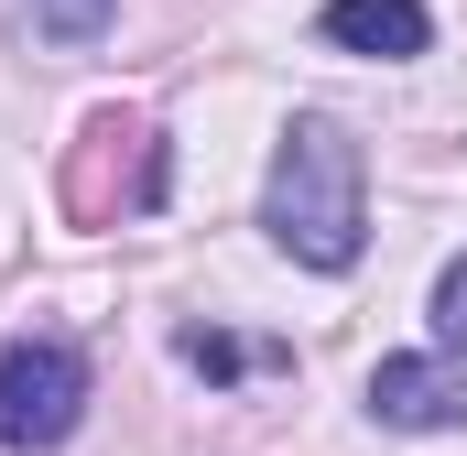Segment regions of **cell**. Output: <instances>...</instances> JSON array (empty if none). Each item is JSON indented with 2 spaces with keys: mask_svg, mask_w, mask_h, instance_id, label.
<instances>
[{
  "mask_svg": "<svg viewBox=\"0 0 467 456\" xmlns=\"http://www.w3.org/2000/svg\"><path fill=\"white\" fill-rule=\"evenodd\" d=\"M261 228L305 261V272H348L369 239V163L337 119H283L272 141V185H261Z\"/></svg>",
  "mask_w": 467,
  "mask_h": 456,
  "instance_id": "cell-1",
  "label": "cell"
},
{
  "mask_svg": "<svg viewBox=\"0 0 467 456\" xmlns=\"http://www.w3.org/2000/svg\"><path fill=\"white\" fill-rule=\"evenodd\" d=\"M77 413H88V358L66 337H11L0 347V446L44 456L77 435Z\"/></svg>",
  "mask_w": 467,
  "mask_h": 456,
  "instance_id": "cell-2",
  "label": "cell"
},
{
  "mask_svg": "<svg viewBox=\"0 0 467 456\" xmlns=\"http://www.w3.org/2000/svg\"><path fill=\"white\" fill-rule=\"evenodd\" d=\"M369 413L402 424V435H446V424H467V369L457 358H380L369 369Z\"/></svg>",
  "mask_w": 467,
  "mask_h": 456,
  "instance_id": "cell-3",
  "label": "cell"
},
{
  "mask_svg": "<svg viewBox=\"0 0 467 456\" xmlns=\"http://www.w3.org/2000/svg\"><path fill=\"white\" fill-rule=\"evenodd\" d=\"M327 44L380 55V66H413V55L435 44V11H424V0H327Z\"/></svg>",
  "mask_w": 467,
  "mask_h": 456,
  "instance_id": "cell-4",
  "label": "cell"
},
{
  "mask_svg": "<svg viewBox=\"0 0 467 456\" xmlns=\"http://www.w3.org/2000/svg\"><path fill=\"white\" fill-rule=\"evenodd\" d=\"M109 11H119V0H33V22H44L55 44H99V33H109Z\"/></svg>",
  "mask_w": 467,
  "mask_h": 456,
  "instance_id": "cell-5",
  "label": "cell"
},
{
  "mask_svg": "<svg viewBox=\"0 0 467 456\" xmlns=\"http://www.w3.org/2000/svg\"><path fill=\"white\" fill-rule=\"evenodd\" d=\"M185 369H207V380H239V337H218V326H185Z\"/></svg>",
  "mask_w": 467,
  "mask_h": 456,
  "instance_id": "cell-6",
  "label": "cell"
},
{
  "mask_svg": "<svg viewBox=\"0 0 467 456\" xmlns=\"http://www.w3.org/2000/svg\"><path fill=\"white\" fill-rule=\"evenodd\" d=\"M435 337L467 347V261H446V283H435Z\"/></svg>",
  "mask_w": 467,
  "mask_h": 456,
  "instance_id": "cell-7",
  "label": "cell"
}]
</instances>
